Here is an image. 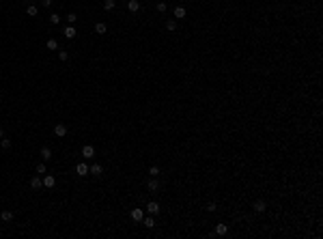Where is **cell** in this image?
Here are the masks:
<instances>
[{"label":"cell","mask_w":323,"mask_h":239,"mask_svg":"<svg viewBox=\"0 0 323 239\" xmlns=\"http://www.w3.org/2000/svg\"><path fill=\"white\" fill-rule=\"evenodd\" d=\"M63 35H65L67 39H73V37H78V30L73 28V24H67V28L63 30Z\"/></svg>","instance_id":"cell-1"},{"label":"cell","mask_w":323,"mask_h":239,"mask_svg":"<svg viewBox=\"0 0 323 239\" xmlns=\"http://www.w3.org/2000/svg\"><path fill=\"white\" fill-rule=\"evenodd\" d=\"M142 218H144V211H142L140 207L132 209V220H134V222H142Z\"/></svg>","instance_id":"cell-2"},{"label":"cell","mask_w":323,"mask_h":239,"mask_svg":"<svg viewBox=\"0 0 323 239\" xmlns=\"http://www.w3.org/2000/svg\"><path fill=\"white\" fill-rule=\"evenodd\" d=\"M54 134H56L58 138H65V136H67V125H65V123H58L56 127H54Z\"/></svg>","instance_id":"cell-3"},{"label":"cell","mask_w":323,"mask_h":239,"mask_svg":"<svg viewBox=\"0 0 323 239\" xmlns=\"http://www.w3.org/2000/svg\"><path fill=\"white\" fill-rule=\"evenodd\" d=\"M82 155H84L86 160H91V157L95 155V149H93V145H84V147H82Z\"/></svg>","instance_id":"cell-4"},{"label":"cell","mask_w":323,"mask_h":239,"mask_svg":"<svg viewBox=\"0 0 323 239\" xmlns=\"http://www.w3.org/2000/svg\"><path fill=\"white\" fill-rule=\"evenodd\" d=\"M147 211H149L151 216H157V213H159V205H157L155 201H151L149 205H147Z\"/></svg>","instance_id":"cell-5"},{"label":"cell","mask_w":323,"mask_h":239,"mask_svg":"<svg viewBox=\"0 0 323 239\" xmlns=\"http://www.w3.org/2000/svg\"><path fill=\"white\" fill-rule=\"evenodd\" d=\"M54 185H56V179L52 175H45L43 177V187H54Z\"/></svg>","instance_id":"cell-6"},{"label":"cell","mask_w":323,"mask_h":239,"mask_svg":"<svg viewBox=\"0 0 323 239\" xmlns=\"http://www.w3.org/2000/svg\"><path fill=\"white\" fill-rule=\"evenodd\" d=\"M88 168H91V166H86V164H78V166H76V172L80 175V177H86V175H88Z\"/></svg>","instance_id":"cell-7"},{"label":"cell","mask_w":323,"mask_h":239,"mask_svg":"<svg viewBox=\"0 0 323 239\" xmlns=\"http://www.w3.org/2000/svg\"><path fill=\"white\" fill-rule=\"evenodd\" d=\"M30 185H33V190H41V187H43V179L33 177V179H30Z\"/></svg>","instance_id":"cell-8"},{"label":"cell","mask_w":323,"mask_h":239,"mask_svg":"<svg viewBox=\"0 0 323 239\" xmlns=\"http://www.w3.org/2000/svg\"><path fill=\"white\" fill-rule=\"evenodd\" d=\"M127 9H129L132 13H138V9H140V2H138V0H129V2H127Z\"/></svg>","instance_id":"cell-9"},{"label":"cell","mask_w":323,"mask_h":239,"mask_svg":"<svg viewBox=\"0 0 323 239\" xmlns=\"http://www.w3.org/2000/svg\"><path fill=\"white\" fill-rule=\"evenodd\" d=\"M265 209H267L265 201H256V202H254V211H256V213H263Z\"/></svg>","instance_id":"cell-10"},{"label":"cell","mask_w":323,"mask_h":239,"mask_svg":"<svg viewBox=\"0 0 323 239\" xmlns=\"http://www.w3.org/2000/svg\"><path fill=\"white\" fill-rule=\"evenodd\" d=\"M101 170H103V168H101L99 164H93L91 168H88V175H95V177H99V175H101Z\"/></svg>","instance_id":"cell-11"},{"label":"cell","mask_w":323,"mask_h":239,"mask_svg":"<svg viewBox=\"0 0 323 239\" xmlns=\"http://www.w3.org/2000/svg\"><path fill=\"white\" fill-rule=\"evenodd\" d=\"M41 157H43L45 162H48V160H52V149H50V147H43V149H41Z\"/></svg>","instance_id":"cell-12"},{"label":"cell","mask_w":323,"mask_h":239,"mask_svg":"<svg viewBox=\"0 0 323 239\" xmlns=\"http://www.w3.org/2000/svg\"><path fill=\"white\" fill-rule=\"evenodd\" d=\"M0 220H2V222H11V220H13V211H0Z\"/></svg>","instance_id":"cell-13"},{"label":"cell","mask_w":323,"mask_h":239,"mask_svg":"<svg viewBox=\"0 0 323 239\" xmlns=\"http://www.w3.org/2000/svg\"><path fill=\"white\" fill-rule=\"evenodd\" d=\"M142 224H144L147 228H153V226H155V220H153V216H151V213H149L147 218H142Z\"/></svg>","instance_id":"cell-14"},{"label":"cell","mask_w":323,"mask_h":239,"mask_svg":"<svg viewBox=\"0 0 323 239\" xmlns=\"http://www.w3.org/2000/svg\"><path fill=\"white\" fill-rule=\"evenodd\" d=\"M226 233H228L226 224H218V226H215V235H226Z\"/></svg>","instance_id":"cell-15"},{"label":"cell","mask_w":323,"mask_h":239,"mask_svg":"<svg viewBox=\"0 0 323 239\" xmlns=\"http://www.w3.org/2000/svg\"><path fill=\"white\" fill-rule=\"evenodd\" d=\"M106 30H108V28H106V24H103V22L95 24V33H97V35H106Z\"/></svg>","instance_id":"cell-16"},{"label":"cell","mask_w":323,"mask_h":239,"mask_svg":"<svg viewBox=\"0 0 323 239\" xmlns=\"http://www.w3.org/2000/svg\"><path fill=\"white\" fill-rule=\"evenodd\" d=\"M147 187H149V192H157V190H159V183H157V179H151V181L147 183Z\"/></svg>","instance_id":"cell-17"},{"label":"cell","mask_w":323,"mask_h":239,"mask_svg":"<svg viewBox=\"0 0 323 239\" xmlns=\"http://www.w3.org/2000/svg\"><path fill=\"white\" fill-rule=\"evenodd\" d=\"M174 18H177V19L185 18V9H183V7H177V9H174Z\"/></svg>","instance_id":"cell-18"},{"label":"cell","mask_w":323,"mask_h":239,"mask_svg":"<svg viewBox=\"0 0 323 239\" xmlns=\"http://www.w3.org/2000/svg\"><path fill=\"white\" fill-rule=\"evenodd\" d=\"M45 45H48V50H58V41H56V39H48Z\"/></svg>","instance_id":"cell-19"},{"label":"cell","mask_w":323,"mask_h":239,"mask_svg":"<svg viewBox=\"0 0 323 239\" xmlns=\"http://www.w3.org/2000/svg\"><path fill=\"white\" fill-rule=\"evenodd\" d=\"M114 4H116L114 0H103V9H106V11H112V9H114Z\"/></svg>","instance_id":"cell-20"},{"label":"cell","mask_w":323,"mask_h":239,"mask_svg":"<svg viewBox=\"0 0 323 239\" xmlns=\"http://www.w3.org/2000/svg\"><path fill=\"white\" fill-rule=\"evenodd\" d=\"M0 147H2V149H11V140H9V138H0Z\"/></svg>","instance_id":"cell-21"},{"label":"cell","mask_w":323,"mask_h":239,"mask_svg":"<svg viewBox=\"0 0 323 239\" xmlns=\"http://www.w3.org/2000/svg\"><path fill=\"white\" fill-rule=\"evenodd\" d=\"M166 28H168V30H177V22H174V19H168V22H166Z\"/></svg>","instance_id":"cell-22"},{"label":"cell","mask_w":323,"mask_h":239,"mask_svg":"<svg viewBox=\"0 0 323 239\" xmlns=\"http://www.w3.org/2000/svg\"><path fill=\"white\" fill-rule=\"evenodd\" d=\"M149 175H151V177H157V175H159V168H157V166H151V168H149Z\"/></svg>","instance_id":"cell-23"},{"label":"cell","mask_w":323,"mask_h":239,"mask_svg":"<svg viewBox=\"0 0 323 239\" xmlns=\"http://www.w3.org/2000/svg\"><path fill=\"white\" fill-rule=\"evenodd\" d=\"M76 19H78L76 13H69V15H67V22H69V24H76Z\"/></svg>","instance_id":"cell-24"},{"label":"cell","mask_w":323,"mask_h":239,"mask_svg":"<svg viewBox=\"0 0 323 239\" xmlns=\"http://www.w3.org/2000/svg\"><path fill=\"white\" fill-rule=\"evenodd\" d=\"M26 13H28V15H35V18H37V7H28V9H26Z\"/></svg>","instance_id":"cell-25"},{"label":"cell","mask_w":323,"mask_h":239,"mask_svg":"<svg viewBox=\"0 0 323 239\" xmlns=\"http://www.w3.org/2000/svg\"><path fill=\"white\" fill-rule=\"evenodd\" d=\"M50 22H52V24L56 26L58 22H60V15H56V13H54V15H50Z\"/></svg>","instance_id":"cell-26"},{"label":"cell","mask_w":323,"mask_h":239,"mask_svg":"<svg viewBox=\"0 0 323 239\" xmlns=\"http://www.w3.org/2000/svg\"><path fill=\"white\" fill-rule=\"evenodd\" d=\"M58 58L60 60H69V52H58Z\"/></svg>","instance_id":"cell-27"},{"label":"cell","mask_w":323,"mask_h":239,"mask_svg":"<svg viewBox=\"0 0 323 239\" xmlns=\"http://www.w3.org/2000/svg\"><path fill=\"white\" fill-rule=\"evenodd\" d=\"M157 11L164 13V11H166V2H157Z\"/></svg>","instance_id":"cell-28"},{"label":"cell","mask_w":323,"mask_h":239,"mask_svg":"<svg viewBox=\"0 0 323 239\" xmlns=\"http://www.w3.org/2000/svg\"><path fill=\"white\" fill-rule=\"evenodd\" d=\"M35 170H37L39 175H43V172H45V164H37V168H35Z\"/></svg>","instance_id":"cell-29"},{"label":"cell","mask_w":323,"mask_h":239,"mask_svg":"<svg viewBox=\"0 0 323 239\" xmlns=\"http://www.w3.org/2000/svg\"><path fill=\"white\" fill-rule=\"evenodd\" d=\"M215 209H218V205H215V202H209V205H207V211H215Z\"/></svg>","instance_id":"cell-30"},{"label":"cell","mask_w":323,"mask_h":239,"mask_svg":"<svg viewBox=\"0 0 323 239\" xmlns=\"http://www.w3.org/2000/svg\"><path fill=\"white\" fill-rule=\"evenodd\" d=\"M41 4H43V7H50V4H52V0H41Z\"/></svg>","instance_id":"cell-31"},{"label":"cell","mask_w":323,"mask_h":239,"mask_svg":"<svg viewBox=\"0 0 323 239\" xmlns=\"http://www.w3.org/2000/svg\"><path fill=\"white\" fill-rule=\"evenodd\" d=\"M0 138H4V131H2V129H0Z\"/></svg>","instance_id":"cell-32"}]
</instances>
